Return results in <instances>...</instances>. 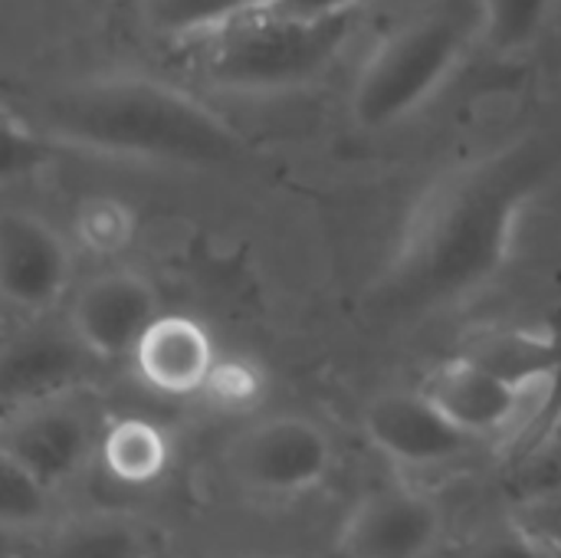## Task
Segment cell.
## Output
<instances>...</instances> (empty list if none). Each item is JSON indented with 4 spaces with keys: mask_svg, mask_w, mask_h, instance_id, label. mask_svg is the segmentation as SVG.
<instances>
[{
    "mask_svg": "<svg viewBox=\"0 0 561 558\" xmlns=\"http://www.w3.org/2000/svg\"><path fill=\"white\" fill-rule=\"evenodd\" d=\"M99 460L112 480L125 487H148L164 477L171 464V441L145 418H118L99 437Z\"/></svg>",
    "mask_w": 561,
    "mask_h": 558,
    "instance_id": "cell-14",
    "label": "cell"
},
{
    "mask_svg": "<svg viewBox=\"0 0 561 558\" xmlns=\"http://www.w3.org/2000/svg\"><path fill=\"white\" fill-rule=\"evenodd\" d=\"M135 368L148 388L184 398L214 382V342L187 316H158L135 349Z\"/></svg>",
    "mask_w": 561,
    "mask_h": 558,
    "instance_id": "cell-12",
    "label": "cell"
},
{
    "mask_svg": "<svg viewBox=\"0 0 561 558\" xmlns=\"http://www.w3.org/2000/svg\"><path fill=\"white\" fill-rule=\"evenodd\" d=\"M355 10L329 16L247 13L194 39V72L237 92H276L312 82L352 39Z\"/></svg>",
    "mask_w": 561,
    "mask_h": 558,
    "instance_id": "cell-3",
    "label": "cell"
},
{
    "mask_svg": "<svg viewBox=\"0 0 561 558\" xmlns=\"http://www.w3.org/2000/svg\"><path fill=\"white\" fill-rule=\"evenodd\" d=\"M30 125L53 145L151 164L224 168L247 151L240 132L204 102L138 76L56 89L36 102Z\"/></svg>",
    "mask_w": 561,
    "mask_h": 558,
    "instance_id": "cell-2",
    "label": "cell"
},
{
    "mask_svg": "<svg viewBox=\"0 0 561 558\" xmlns=\"http://www.w3.org/2000/svg\"><path fill=\"white\" fill-rule=\"evenodd\" d=\"M362 428L375 451L404 467L454 464L483 444L457 428L421 388L378 395L375 401H368Z\"/></svg>",
    "mask_w": 561,
    "mask_h": 558,
    "instance_id": "cell-9",
    "label": "cell"
},
{
    "mask_svg": "<svg viewBox=\"0 0 561 558\" xmlns=\"http://www.w3.org/2000/svg\"><path fill=\"white\" fill-rule=\"evenodd\" d=\"M556 382H559V372L516 385L490 372L477 358L457 355L444 362L440 368H434L427 382L421 385V391L457 428H463L477 441H490V437H503L529 424L552 398Z\"/></svg>",
    "mask_w": 561,
    "mask_h": 558,
    "instance_id": "cell-6",
    "label": "cell"
},
{
    "mask_svg": "<svg viewBox=\"0 0 561 558\" xmlns=\"http://www.w3.org/2000/svg\"><path fill=\"white\" fill-rule=\"evenodd\" d=\"M467 26V7L450 3L411 20L385 39L355 86V118L365 128H385L411 115L457 66Z\"/></svg>",
    "mask_w": 561,
    "mask_h": 558,
    "instance_id": "cell-4",
    "label": "cell"
},
{
    "mask_svg": "<svg viewBox=\"0 0 561 558\" xmlns=\"http://www.w3.org/2000/svg\"><path fill=\"white\" fill-rule=\"evenodd\" d=\"M463 355L477 358L480 365L516 385L556 375L561 368V345L552 335L539 332H493L477 339Z\"/></svg>",
    "mask_w": 561,
    "mask_h": 558,
    "instance_id": "cell-15",
    "label": "cell"
},
{
    "mask_svg": "<svg viewBox=\"0 0 561 558\" xmlns=\"http://www.w3.org/2000/svg\"><path fill=\"white\" fill-rule=\"evenodd\" d=\"M49 138L43 132H36L26 118L23 125H16L13 118H7V138H3V174H16V171H30L46 158Z\"/></svg>",
    "mask_w": 561,
    "mask_h": 558,
    "instance_id": "cell-23",
    "label": "cell"
},
{
    "mask_svg": "<svg viewBox=\"0 0 561 558\" xmlns=\"http://www.w3.org/2000/svg\"><path fill=\"white\" fill-rule=\"evenodd\" d=\"M332 457V441L316 421L279 414L240 431L224 454V467L240 490L286 500L322 487Z\"/></svg>",
    "mask_w": 561,
    "mask_h": 558,
    "instance_id": "cell-5",
    "label": "cell"
},
{
    "mask_svg": "<svg viewBox=\"0 0 561 558\" xmlns=\"http://www.w3.org/2000/svg\"><path fill=\"white\" fill-rule=\"evenodd\" d=\"M53 493L26 467L0 454V520L7 529H33L53 510Z\"/></svg>",
    "mask_w": 561,
    "mask_h": 558,
    "instance_id": "cell-19",
    "label": "cell"
},
{
    "mask_svg": "<svg viewBox=\"0 0 561 558\" xmlns=\"http://www.w3.org/2000/svg\"><path fill=\"white\" fill-rule=\"evenodd\" d=\"M556 168V148L529 135L444 178L421 201L404 234L378 289L381 306L394 312H427L493 280L510 257L526 204Z\"/></svg>",
    "mask_w": 561,
    "mask_h": 558,
    "instance_id": "cell-1",
    "label": "cell"
},
{
    "mask_svg": "<svg viewBox=\"0 0 561 558\" xmlns=\"http://www.w3.org/2000/svg\"><path fill=\"white\" fill-rule=\"evenodd\" d=\"M79 237L89 250L95 253H115L122 250L128 240H131V230H135V217L128 207L108 201V197H99V201H89L82 204L79 210Z\"/></svg>",
    "mask_w": 561,
    "mask_h": 558,
    "instance_id": "cell-21",
    "label": "cell"
},
{
    "mask_svg": "<svg viewBox=\"0 0 561 558\" xmlns=\"http://www.w3.org/2000/svg\"><path fill=\"white\" fill-rule=\"evenodd\" d=\"M99 437L89 414L59 395L16 408L3 428L0 454L26 467L49 490H59L85 470L92 454H99Z\"/></svg>",
    "mask_w": 561,
    "mask_h": 558,
    "instance_id": "cell-8",
    "label": "cell"
},
{
    "mask_svg": "<svg viewBox=\"0 0 561 558\" xmlns=\"http://www.w3.org/2000/svg\"><path fill=\"white\" fill-rule=\"evenodd\" d=\"M362 0H276L270 7V13L279 16H329V13H342V10H355Z\"/></svg>",
    "mask_w": 561,
    "mask_h": 558,
    "instance_id": "cell-24",
    "label": "cell"
},
{
    "mask_svg": "<svg viewBox=\"0 0 561 558\" xmlns=\"http://www.w3.org/2000/svg\"><path fill=\"white\" fill-rule=\"evenodd\" d=\"M457 558H559L549 553L542 543H536L533 536H526L523 529H516L510 520L483 536H477Z\"/></svg>",
    "mask_w": 561,
    "mask_h": 558,
    "instance_id": "cell-22",
    "label": "cell"
},
{
    "mask_svg": "<svg viewBox=\"0 0 561 558\" xmlns=\"http://www.w3.org/2000/svg\"><path fill=\"white\" fill-rule=\"evenodd\" d=\"M549 13L552 0H483L486 43L503 56L519 53L536 43Z\"/></svg>",
    "mask_w": 561,
    "mask_h": 558,
    "instance_id": "cell-18",
    "label": "cell"
},
{
    "mask_svg": "<svg viewBox=\"0 0 561 558\" xmlns=\"http://www.w3.org/2000/svg\"><path fill=\"white\" fill-rule=\"evenodd\" d=\"M506 520L561 558V487L519 493Z\"/></svg>",
    "mask_w": 561,
    "mask_h": 558,
    "instance_id": "cell-20",
    "label": "cell"
},
{
    "mask_svg": "<svg viewBox=\"0 0 561 558\" xmlns=\"http://www.w3.org/2000/svg\"><path fill=\"white\" fill-rule=\"evenodd\" d=\"M158 316V293L148 280L138 273H105L79 289L69 309V329L92 358H122L135 355Z\"/></svg>",
    "mask_w": 561,
    "mask_h": 558,
    "instance_id": "cell-10",
    "label": "cell"
},
{
    "mask_svg": "<svg viewBox=\"0 0 561 558\" xmlns=\"http://www.w3.org/2000/svg\"><path fill=\"white\" fill-rule=\"evenodd\" d=\"M296 558H309V556H296Z\"/></svg>",
    "mask_w": 561,
    "mask_h": 558,
    "instance_id": "cell-25",
    "label": "cell"
},
{
    "mask_svg": "<svg viewBox=\"0 0 561 558\" xmlns=\"http://www.w3.org/2000/svg\"><path fill=\"white\" fill-rule=\"evenodd\" d=\"M447 529L444 506L414 487H378L362 497L335 536L339 558H431Z\"/></svg>",
    "mask_w": 561,
    "mask_h": 558,
    "instance_id": "cell-7",
    "label": "cell"
},
{
    "mask_svg": "<svg viewBox=\"0 0 561 558\" xmlns=\"http://www.w3.org/2000/svg\"><path fill=\"white\" fill-rule=\"evenodd\" d=\"M92 355L76 335H49L30 332L20 342L7 345L3 355V398L10 408L36 405L59 398L82 368V358Z\"/></svg>",
    "mask_w": 561,
    "mask_h": 558,
    "instance_id": "cell-13",
    "label": "cell"
},
{
    "mask_svg": "<svg viewBox=\"0 0 561 558\" xmlns=\"http://www.w3.org/2000/svg\"><path fill=\"white\" fill-rule=\"evenodd\" d=\"M273 3L276 0H141V13L158 36L197 39Z\"/></svg>",
    "mask_w": 561,
    "mask_h": 558,
    "instance_id": "cell-16",
    "label": "cell"
},
{
    "mask_svg": "<svg viewBox=\"0 0 561 558\" xmlns=\"http://www.w3.org/2000/svg\"><path fill=\"white\" fill-rule=\"evenodd\" d=\"M49 558H151V546L138 523L99 513L66 526Z\"/></svg>",
    "mask_w": 561,
    "mask_h": 558,
    "instance_id": "cell-17",
    "label": "cell"
},
{
    "mask_svg": "<svg viewBox=\"0 0 561 558\" xmlns=\"http://www.w3.org/2000/svg\"><path fill=\"white\" fill-rule=\"evenodd\" d=\"M72 260L62 237L39 217L7 210L0 220V289L23 312L49 309L69 286Z\"/></svg>",
    "mask_w": 561,
    "mask_h": 558,
    "instance_id": "cell-11",
    "label": "cell"
}]
</instances>
